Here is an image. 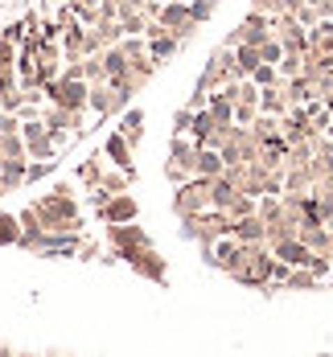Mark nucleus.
<instances>
[{"instance_id": "14", "label": "nucleus", "mask_w": 333, "mask_h": 357, "mask_svg": "<svg viewBox=\"0 0 333 357\" xmlns=\"http://www.w3.org/2000/svg\"><path fill=\"white\" fill-rule=\"evenodd\" d=\"M189 128H193V111H177V115H173V132H177V136H185Z\"/></svg>"}, {"instance_id": "1", "label": "nucleus", "mask_w": 333, "mask_h": 357, "mask_svg": "<svg viewBox=\"0 0 333 357\" xmlns=\"http://www.w3.org/2000/svg\"><path fill=\"white\" fill-rule=\"evenodd\" d=\"M276 259H280V263H288V267H309L313 250L293 234V238H276Z\"/></svg>"}, {"instance_id": "4", "label": "nucleus", "mask_w": 333, "mask_h": 357, "mask_svg": "<svg viewBox=\"0 0 333 357\" xmlns=\"http://www.w3.org/2000/svg\"><path fill=\"white\" fill-rule=\"evenodd\" d=\"M132 263H136V271H145V275H152V280H161V284H165V259H161L156 250H136V255H132Z\"/></svg>"}, {"instance_id": "15", "label": "nucleus", "mask_w": 333, "mask_h": 357, "mask_svg": "<svg viewBox=\"0 0 333 357\" xmlns=\"http://www.w3.org/2000/svg\"><path fill=\"white\" fill-rule=\"evenodd\" d=\"M210 8H214L210 0H198V4H189V17H193V21H206V17H210Z\"/></svg>"}, {"instance_id": "2", "label": "nucleus", "mask_w": 333, "mask_h": 357, "mask_svg": "<svg viewBox=\"0 0 333 357\" xmlns=\"http://www.w3.org/2000/svg\"><path fill=\"white\" fill-rule=\"evenodd\" d=\"M222 169H226V160H222L219 148H210V144H202L198 148V177H222Z\"/></svg>"}, {"instance_id": "9", "label": "nucleus", "mask_w": 333, "mask_h": 357, "mask_svg": "<svg viewBox=\"0 0 333 357\" xmlns=\"http://www.w3.org/2000/svg\"><path fill=\"white\" fill-rule=\"evenodd\" d=\"M124 136H128V144H140V136H145V115L140 111H128L124 115V128H119Z\"/></svg>"}, {"instance_id": "16", "label": "nucleus", "mask_w": 333, "mask_h": 357, "mask_svg": "<svg viewBox=\"0 0 333 357\" xmlns=\"http://www.w3.org/2000/svg\"><path fill=\"white\" fill-rule=\"evenodd\" d=\"M256 13H280V0H256Z\"/></svg>"}, {"instance_id": "10", "label": "nucleus", "mask_w": 333, "mask_h": 357, "mask_svg": "<svg viewBox=\"0 0 333 357\" xmlns=\"http://www.w3.org/2000/svg\"><path fill=\"white\" fill-rule=\"evenodd\" d=\"M247 78H251L256 86H272V82L280 78V70H276L272 62H259V66H256V70H251V74H247Z\"/></svg>"}, {"instance_id": "17", "label": "nucleus", "mask_w": 333, "mask_h": 357, "mask_svg": "<svg viewBox=\"0 0 333 357\" xmlns=\"http://www.w3.org/2000/svg\"><path fill=\"white\" fill-rule=\"evenodd\" d=\"M210 4H219V0H210Z\"/></svg>"}, {"instance_id": "12", "label": "nucleus", "mask_w": 333, "mask_h": 357, "mask_svg": "<svg viewBox=\"0 0 333 357\" xmlns=\"http://www.w3.org/2000/svg\"><path fill=\"white\" fill-rule=\"evenodd\" d=\"M0 243H21V226L13 214H0Z\"/></svg>"}, {"instance_id": "8", "label": "nucleus", "mask_w": 333, "mask_h": 357, "mask_svg": "<svg viewBox=\"0 0 333 357\" xmlns=\"http://www.w3.org/2000/svg\"><path fill=\"white\" fill-rule=\"evenodd\" d=\"M259 107L267 111V115H280V111H288V99H284V91L267 86V91H259Z\"/></svg>"}, {"instance_id": "3", "label": "nucleus", "mask_w": 333, "mask_h": 357, "mask_svg": "<svg viewBox=\"0 0 333 357\" xmlns=\"http://www.w3.org/2000/svg\"><path fill=\"white\" fill-rule=\"evenodd\" d=\"M230 234H235L239 243H263V234H267V226H263V218L247 214V218H239V222L230 226Z\"/></svg>"}, {"instance_id": "5", "label": "nucleus", "mask_w": 333, "mask_h": 357, "mask_svg": "<svg viewBox=\"0 0 333 357\" xmlns=\"http://www.w3.org/2000/svg\"><path fill=\"white\" fill-rule=\"evenodd\" d=\"M108 156L115 160V165H132V148H128V136L124 132H115V136H108Z\"/></svg>"}, {"instance_id": "13", "label": "nucleus", "mask_w": 333, "mask_h": 357, "mask_svg": "<svg viewBox=\"0 0 333 357\" xmlns=\"http://www.w3.org/2000/svg\"><path fill=\"white\" fill-rule=\"evenodd\" d=\"M284 287H317V275H313V267H309V271H300V275H293V271H288Z\"/></svg>"}, {"instance_id": "7", "label": "nucleus", "mask_w": 333, "mask_h": 357, "mask_svg": "<svg viewBox=\"0 0 333 357\" xmlns=\"http://www.w3.org/2000/svg\"><path fill=\"white\" fill-rule=\"evenodd\" d=\"M103 218L108 222H128V218H136V202L132 197H115L108 210H103Z\"/></svg>"}, {"instance_id": "6", "label": "nucleus", "mask_w": 333, "mask_h": 357, "mask_svg": "<svg viewBox=\"0 0 333 357\" xmlns=\"http://www.w3.org/2000/svg\"><path fill=\"white\" fill-rule=\"evenodd\" d=\"M82 99H87V91L74 86V82H58V86H54V103H62V107H78Z\"/></svg>"}, {"instance_id": "11", "label": "nucleus", "mask_w": 333, "mask_h": 357, "mask_svg": "<svg viewBox=\"0 0 333 357\" xmlns=\"http://www.w3.org/2000/svg\"><path fill=\"white\" fill-rule=\"evenodd\" d=\"M280 58H284V45H280L276 37H267V41L259 45V62H272V66H280Z\"/></svg>"}]
</instances>
